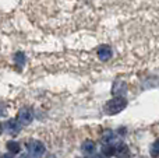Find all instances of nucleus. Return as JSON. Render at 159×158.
<instances>
[{
  "label": "nucleus",
  "mask_w": 159,
  "mask_h": 158,
  "mask_svg": "<svg viewBox=\"0 0 159 158\" xmlns=\"http://www.w3.org/2000/svg\"><path fill=\"white\" fill-rule=\"evenodd\" d=\"M126 105H127V101L124 100V98H121V97L113 98V100H110L109 102L106 104L105 112H106L107 115H116L123 111V109L126 108Z\"/></svg>",
  "instance_id": "obj_1"
},
{
  "label": "nucleus",
  "mask_w": 159,
  "mask_h": 158,
  "mask_svg": "<svg viewBox=\"0 0 159 158\" xmlns=\"http://www.w3.org/2000/svg\"><path fill=\"white\" fill-rule=\"evenodd\" d=\"M27 147H28V153H30V156L32 158L43 157L45 151H46L45 144L42 142H39V140H31V142L27 144Z\"/></svg>",
  "instance_id": "obj_2"
},
{
  "label": "nucleus",
  "mask_w": 159,
  "mask_h": 158,
  "mask_svg": "<svg viewBox=\"0 0 159 158\" xmlns=\"http://www.w3.org/2000/svg\"><path fill=\"white\" fill-rule=\"evenodd\" d=\"M17 120H18L20 125H30L34 120V112L31 111L30 108H22L21 111L18 112Z\"/></svg>",
  "instance_id": "obj_3"
},
{
  "label": "nucleus",
  "mask_w": 159,
  "mask_h": 158,
  "mask_svg": "<svg viewBox=\"0 0 159 158\" xmlns=\"http://www.w3.org/2000/svg\"><path fill=\"white\" fill-rule=\"evenodd\" d=\"M4 128H6V130H7V133H10V134H17V133H20L21 125H20L18 120H16V119H8L7 122H6Z\"/></svg>",
  "instance_id": "obj_4"
},
{
  "label": "nucleus",
  "mask_w": 159,
  "mask_h": 158,
  "mask_svg": "<svg viewBox=\"0 0 159 158\" xmlns=\"http://www.w3.org/2000/svg\"><path fill=\"white\" fill-rule=\"evenodd\" d=\"M102 157H112L116 154V150H115V146H113V143H109V144H103L102 146Z\"/></svg>",
  "instance_id": "obj_5"
},
{
  "label": "nucleus",
  "mask_w": 159,
  "mask_h": 158,
  "mask_svg": "<svg viewBox=\"0 0 159 158\" xmlns=\"http://www.w3.org/2000/svg\"><path fill=\"white\" fill-rule=\"evenodd\" d=\"M81 150L87 154H92L95 151V143L92 140H84L81 144Z\"/></svg>",
  "instance_id": "obj_6"
},
{
  "label": "nucleus",
  "mask_w": 159,
  "mask_h": 158,
  "mask_svg": "<svg viewBox=\"0 0 159 158\" xmlns=\"http://www.w3.org/2000/svg\"><path fill=\"white\" fill-rule=\"evenodd\" d=\"M21 147H20V143L18 142H8L7 143V151L10 154H18Z\"/></svg>",
  "instance_id": "obj_7"
},
{
  "label": "nucleus",
  "mask_w": 159,
  "mask_h": 158,
  "mask_svg": "<svg viewBox=\"0 0 159 158\" xmlns=\"http://www.w3.org/2000/svg\"><path fill=\"white\" fill-rule=\"evenodd\" d=\"M113 139H115V136H113V132L112 130H106L103 134H102V142H103V144L113 143Z\"/></svg>",
  "instance_id": "obj_8"
},
{
  "label": "nucleus",
  "mask_w": 159,
  "mask_h": 158,
  "mask_svg": "<svg viewBox=\"0 0 159 158\" xmlns=\"http://www.w3.org/2000/svg\"><path fill=\"white\" fill-rule=\"evenodd\" d=\"M149 153H151V157L152 158H158L159 157V140H157V142L152 143Z\"/></svg>",
  "instance_id": "obj_9"
},
{
  "label": "nucleus",
  "mask_w": 159,
  "mask_h": 158,
  "mask_svg": "<svg viewBox=\"0 0 159 158\" xmlns=\"http://www.w3.org/2000/svg\"><path fill=\"white\" fill-rule=\"evenodd\" d=\"M0 158H13V154H3L0 156Z\"/></svg>",
  "instance_id": "obj_10"
},
{
  "label": "nucleus",
  "mask_w": 159,
  "mask_h": 158,
  "mask_svg": "<svg viewBox=\"0 0 159 158\" xmlns=\"http://www.w3.org/2000/svg\"><path fill=\"white\" fill-rule=\"evenodd\" d=\"M20 158H32L30 156V154H21V156H20Z\"/></svg>",
  "instance_id": "obj_11"
},
{
  "label": "nucleus",
  "mask_w": 159,
  "mask_h": 158,
  "mask_svg": "<svg viewBox=\"0 0 159 158\" xmlns=\"http://www.w3.org/2000/svg\"><path fill=\"white\" fill-rule=\"evenodd\" d=\"M92 158H103V157H102V156H93Z\"/></svg>",
  "instance_id": "obj_12"
},
{
  "label": "nucleus",
  "mask_w": 159,
  "mask_h": 158,
  "mask_svg": "<svg viewBox=\"0 0 159 158\" xmlns=\"http://www.w3.org/2000/svg\"><path fill=\"white\" fill-rule=\"evenodd\" d=\"M2 132H3V126L0 125V134H2Z\"/></svg>",
  "instance_id": "obj_13"
}]
</instances>
